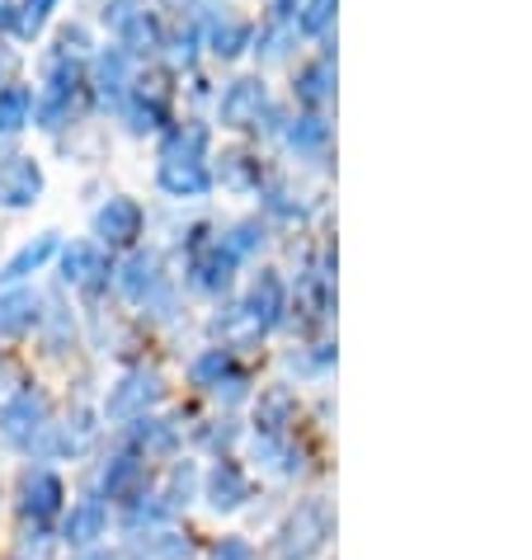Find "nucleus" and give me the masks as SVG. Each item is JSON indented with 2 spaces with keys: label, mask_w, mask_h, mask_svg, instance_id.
I'll return each mask as SVG.
<instances>
[{
  "label": "nucleus",
  "mask_w": 532,
  "mask_h": 560,
  "mask_svg": "<svg viewBox=\"0 0 532 560\" xmlns=\"http://www.w3.org/2000/svg\"><path fill=\"white\" fill-rule=\"evenodd\" d=\"M48 5H52V0H28L24 14H20V28H24V34H34V28L48 20Z\"/></svg>",
  "instance_id": "nucleus-17"
},
{
  "label": "nucleus",
  "mask_w": 532,
  "mask_h": 560,
  "mask_svg": "<svg viewBox=\"0 0 532 560\" xmlns=\"http://www.w3.org/2000/svg\"><path fill=\"white\" fill-rule=\"evenodd\" d=\"M208 499L218 509H236V505H246L250 499V481L240 476L232 462H222L218 471H212V481H208Z\"/></svg>",
  "instance_id": "nucleus-6"
},
{
  "label": "nucleus",
  "mask_w": 532,
  "mask_h": 560,
  "mask_svg": "<svg viewBox=\"0 0 532 560\" xmlns=\"http://www.w3.org/2000/svg\"><path fill=\"white\" fill-rule=\"evenodd\" d=\"M104 505L99 499H90V505H76L71 509V519H66V542L71 547H85V542H95V537H104Z\"/></svg>",
  "instance_id": "nucleus-7"
},
{
  "label": "nucleus",
  "mask_w": 532,
  "mask_h": 560,
  "mask_svg": "<svg viewBox=\"0 0 532 560\" xmlns=\"http://www.w3.org/2000/svg\"><path fill=\"white\" fill-rule=\"evenodd\" d=\"M57 509H62V481H57L52 471H34V476L24 481V513L48 519Z\"/></svg>",
  "instance_id": "nucleus-3"
},
{
  "label": "nucleus",
  "mask_w": 532,
  "mask_h": 560,
  "mask_svg": "<svg viewBox=\"0 0 532 560\" xmlns=\"http://www.w3.org/2000/svg\"><path fill=\"white\" fill-rule=\"evenodd\" d=\"M85 560H119V556H109V551H95V556H85Z\"/></svg>",
  "instance_id": "nucleus-21"
},
{
  "label": "nucleus",
  "mask_w": 532,
  "mask_h": 560,
  "mask_svg": "<svg viewBox=\"0 0 532 560\" xmlns=\"http://www.w3.org/2000/svg\"><path fill=\"white\" fill-rule=\"evenodd\" d=\"M0 194H5V203H14V208H24V203H28V198H34V194H38V170H34V165H28V161H20V165H14V170H10V175H5V184H0Z\"/></svg>",
  "instance_id": "nucleus-11"
},
{
  "label": "nucleus",
  "mask_w": 532,
  "mask_h": 560,
  "mask_svg": "<svg viewBox=\"0 0 532 560\" xmlns=\"http://www.w3.org/2000/svg\"><path fill=\"white\" fill-rule=\"evenodd\" d=\"M99 269V260H95V250H85V246H76L66 254V278H90Z\"/></svg>",
  "instance_id": "nucleus-15"
},
{
  "label": "nucleus",
  "mask_w": 532,
  "mask_h": 560,
  "mask_svg": "<svg viewBox=\"0 0 532 560\" xmlns=\"http://www.w3.org/2000/svg\"><path fill=\"white\" fill-rule=\"evenodd\" d=\"M161 179H165V189H175V194H184V189L198 194L203 189V170H198L194 161H170Z\"/></svg>",
  "instance_id": "nucleus-12"
},
{
  "label": "nucleus",
  "mask_w": 532,
  "mask_h": 560,
  "mask_svg": "<svg viewBox=\"0 0 532 560\" xmlns=\"http://www.w3.org/2000/svg\"><path fill=\"white\" fill-rule=\"evenodd\" d=\"M38 301H34V293H5L0 297V335H20V329H28L34 325V311Z\"/></svg>",
  "instance_id": "nucleus-8"
},
{
  "label": "nucleus",
  "mask_w": 532,
  "mask_h": 560,
  "mask_svg": "<svg viewBox=\"0 0 532 560\" xmlns=\"http://www.w3.org/2000/svg\"><path fill=\"white\" fill-rule=\"evenodd\" d=\"M28 113V95L24 90H5L0 95V127H20Z\"/></svg>",
  "instance_id": "nucleus-14"
},
{
  "label": "nucleus",
  "mask_w": 532,
  "mask_h": 560,
  "mask_svg": "<svg viewBox=\"0 0 532 560\" xmlns=\"http://www.w3.org/2000/svg\"><path fill=\"white\" fill-rule=\"evenodd\" d=\"M42 420H48V400L24 391V396H14L10 406L0 410V434H5V443H34Z\"/></svg>",
  "instance_id": "nucleus-2"
},
{
  "label": "nucleus",
  "mask_w": 532,
  "mask_h": 560,
  "mask_svg": "<svg viewBox=\"0 0 532 560\" xmlns=\"http://www.w3.org/2000/svg\"><path fill=\"white\" fill-rule=\"evenodd\" d=\"M212 560H260V556H255V547H250L246 537H226V542H218Z\"/></svg>",
  "instance_id": "nucleus-16"
},
{
  "label": "nucleus",
  "mask_w": 532,
  "mask_h": 560,
  "mask_svg": "<svg viewBox=\"0 0 532 560\" xmlns=\"http://www.w3.org/2000/svg\"><path fill=\"white\" fill-rule=\"evenodd\" d=\"M99 232L109 240H133L137 236V208L133 203H109L99 212Z\"/></svg>",
  "instance_id": "nucleus-9"
},
{
  "label": "nucleus",
  "mask_w": 532,
  "mask_h": 560,
  "mask_svg": "<svg viewBox=\"0 0 532 560\" xmlns=\"http://www.w3.org/2000/svg\"><path fill=\"white\" fill-rule=\"evenodd\" d=\"M10 24V5H5V0H0V28H5Z\"/></svg>",
  "instance_id": "nucleus-20"
},
{
  "label": "nucleus",
  "mask_w": 532,
  "mask_h": 560,
  "mask_svg": "<svg viewBox=\"0 0 532 560\" xmlns=\"http://www.w3.org/2000/svg\"><path fill=\"white\" fill-rule=\"evenodd\" d=\"M222 372H226V353H208L203 363L194 368V377H198V382H212V377H222Z\"/></svg>",
  "instance_id": "nucleus-18"
},
{
  "label": "nucleus",
  "mask_w": 532,
  "mask_h": 560,
  "mask_svg": "<svg viewBox=\"0 0 532 560\" xmlns=\"http://www.w3.org/2000/svg\"><path fill=\"white\" fill-rule=\"evenodd\" d=\"M141 283H151V260H133V269H127V293L141 297Z\"/></svg>",
  "instance_id": "nucleus-19"
},
{
  "label": "nucleus",
  "mask_w": 532,
  "mask_h": 560,
  "mask_svg": "<svg viewBox=\"0 0 532 560\" xmlns=\"http://www.w3.org/2000/svg\"><path fill=\"white\" fill-rule=\"evenodd\" d=\"M330 537V509L325 505H301L293 519H287L283 537H279V560H311L325 547Z\"/></svg>",
  "instance_id": "nucleus-1"
},
{
  "label": "nucleus",
  "mask_w": 532,
  "mask_h": 560,
  "mask_svg": "<svg viewBox=\"0 0 532 560\" xmlns=\"http://www.w3.org/2000/svg\"><path fill=\"white\" fill-rule=\"evenodd\" d=\"M141 485H147V466L137 457H119L109 471H104V495L109 499H137Z\"/></svg>",
  "instance_id": "nucleus-5"
},
{
  "label": "nucleus",
  "mask_w": 532,
  "mask_h": 560,
  "mask_svg": "<svg viewBox=\"0 0 532 560\" xmlns=\"http://www.w3.org/2000/svg\"><path fill=\"white\" fill-rule=\"evenodd\" d=\"M156 400V377H127L119 391L109 396V414L113 420H133V414H141Z\"/></svg>",
  "instance_id": "nucleus-4"
},
{
  "label": "nucleus",
  "mask_w": 532,
  "mask_h": 560,
  "mask_svg": "<svg viewBox=\"0 0 532 560\" xmlns=\"http://www.w3.org/2000/svg\"><path fill=\"white\" fill-rule=\"evenodd\" d=\"M184 551H189V542L175 537V533H151V537H141L133 547L137 560H180Z\"/></svg>",
  "instance_id": "nucleus-10"
},
{
  "label": "nucleus",
  "mask_w": 532,
  "mask_h": 560,
  "mask_svg": "<svg viewBox=\"0 0 532 560\" xmlns=\"http://www.w3.org/2000/svg\"><path fill=\"white\" fill-rule=\"evenodd\" d=\"M48 250H52V240H38V246H24L20 254H14V260L5 264V274H0V278H5V283H14V278H24L28 274V269H38L42 260H48Z\"/></svg>",
  "instance_id": "nucleus-13"
}]
</instances>
